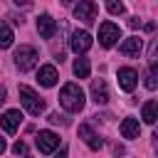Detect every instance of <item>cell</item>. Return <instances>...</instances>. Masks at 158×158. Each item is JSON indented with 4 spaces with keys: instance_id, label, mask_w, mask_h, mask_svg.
Segmentation results:
<instances>
[{
    "instance_id": "obj_17",
    "label": "cell",
    "mask_w": 158,
    "mask_h": 158,
    "mask_svg": "<svg viewBox=\"0 0 158 158\" xmlns=\"http://www.w3.org/2000/svg\"><path fill=\"white\" fill-rule=\"evenodd\" d=\"M156 111H158V104L151 99V101H146L143 104V121L146 123H156Z\"/></svg>"
},
{
    "instance_id": "obj_4",
    "label": "cell",
    "mask_w": 158,
    "mask_h": 158,
    "mask_svg": "<svg viewBox=\"0 0 158 158\" xmlns=\"http://www.w3.org/2000/svg\"><path fill=\"white\" fill-rule=\"evenodd\" d=\"M118 37H121V30H118L116 22L104 20V22L99 25V42H101V47H114Z\"/></svg>"
},
{
    "instance_id": "obj_3",
    "label": "cell",
    "mask_w": 158,
    "mask_h": 158,
    "mask_svg": "<svg viewBox=\"0 0 158 158\" xmlns=\"http://www.w3.org/2000/svg\"><path fill=\"white\" fill-rule=\"evenodd\" d=\"M20 101H22V106L32 114V116H40L42 111H44V101L35 94V89H30V86H20Z\"/></svg>"
},
{
    "instance_id": "obj_5",
    "label": "cell",
    "mask_w": 158,
    "mask_h": 158,
    "mask_svg": "<svg viewBox=\"0 0 158 158\" xmlns=\"http://www.w3.org/2000/svg\"><path fill=\"white\" fill-rule=\"evenodd\" d=\"M96 12H99V5L91 2V0H81V2L74 7V17L81 20L84 25H94V22H96Z\"/></svg>"
},
{
    "instance_id": "obj_24",
    "label": "cell",
    "mask_w": 158,
    "mask_h": 158,
    "mask_svg": "<svg viewBox=\"0 0 158 158\" xmlns=\"http://www.w3.org/2000/svg\"><path fill=\"white\" fill-rule=\"evenodd\" d=\"M5 148H7V146H5V138H2V136H0V156H2V153H5Z\"/></svg>"
},
{
    "instance_id": "obj_7",
    "label": "cell",
    "mask_w": 158,
    "mask_h": 158,
    "mask_svg": "<svg viewBox=\"0 0 158 158\" xmlns=\"http://www.w3.org/2000/svg\"><path fill=\"white\" fill-rule=\"evenodd\" d=\"M136 81H138V72L133 67H121L118 69V86L123 91H133L136 89Z\"/></svg>"
},
{
    "instance_id": "obj_22",
    "label": "cell",
    "mask_w": 158,
    "mask_h": 158,
    "mask_svg": "<svg viewBox=\"0 0 158 158\" xmlns=\"http://www.w3.org/2000/svg\"><path fill=\"white\" fill-rule=\"evenodd\" d=\"M49 123H67V118H64V116H59V114L54 111V114H49Z\"/></svg>"
},
{
    "instance_id": "obj_10",
    "label": "cell",
    "mask_w": 158,
    "mask_h": 158,
    "mask_svg": "<svg viewBox=\"0 0 158 158\" xmlns=\"http://www.w3.org/2000/svg\"><path fill=\"white\" fill-rule=\"evenodd\" d=\"M57 79H59V72H57L54 64H44V67H40V72H37V81H40L42 86H54Z\"/></svg>"
},
{
    "instance_id": "obj_19",
    "label": "cell",
    "mask_w": 158,
    "mask_h": 158,
    "mask_svg": "<svg viewBox=\"0 0 158 158\" xmlns=\"http://www.w3.org/2000/svg\"><path fill=\"white\" fill-rule=\"evenodd\" d=\"M156 69H158V64H156V62H151V69H148V74H146V86H148L151 91H153V89H156V84H158V81H156Z\"/></svg>"
},
{
    "instance_id": "obj_6",
    "label": "cell",
    "mask_w": 158,
    "mask_h": 158,
    "mask_svg": "<svg viewBox=\"0 0 158 158\" xmlns=\"http://www.w3.org/2000/svg\"><path fill=\"white\" fill-rule=\"evenodd\" d=\"M69 44H72V49H74L77 54H84V52L91 47V35H89L86 30H74Z\"/></svg>"
},
{
    "instance_id": "obj_2",
    "label": "cell",
    "mask_w": 158,
    "mask_h": 158,
    "mask_svg": "<svg viewBox=\"0 0 158 158\" xmlns=\"http://www.w3.org/2000/svg\"><path fill=\"white\" fill-rule=\"evenodd\" d=\"M37 59H40V54L32 44H20L15 49V64L20 67V72H30L37 64Z\"/></svg>"
},
{
    "instance_id": "obj_21",
    "label": "cell",
    "mask_w": 158,
    "mask_h": 158,
    "mask_svg": "<svg viewBox=\"0 0 158 158\" xmlns=\"http://www.w3.org/2000/svg\"><path fill=\"white\" fill-rule=\"evenodd\" d=\"M12 153H15V156H22V153H27V146H25V141H17V143L12 146Z\"/></svg>"
},
{
    "instance_id": "obj_25",
    "label": "cell",
    "mask_w": 158,
    "mask_h": 158,
    "mask_svg": "<svg viewBox=\"0 0 158 158\" xmlns=\"http://www.w3.org/2000/svg\"><path fill=\"white\" fill-rule=\"evenodd\" d=\"M0 104H5V86H0Z\"/></svg>"
},
{
    "instance_id": "obj_9",
    "label": "cell",
    "mask_w": 158,
    "mask_h": 158,
    "mask_svg": "<svg viewBox=\"0 0 158 158\" xmlns=\"http://www.w3.org/2000/svg\"><path fill=\"white\" fill-rule=\"evenodd\" d=\"M79 138H81L91 151H99V148H101V138H99V133H96L89 123H81V126H79Z\"/></svg>"
},
{
    "instance_id": "obj_12",
    "label": "cell",
    "mask_w": 158,
    "mask_h": 158,
    "mask_svg": "<svg viewBox=\"0 0 158 158\" xmlns=\"http://www.w3.org/2000/svg\"><path fill=\"white\" fill-rule=\"evenodd\" d=\"M141 49H143L141 37H128V40L118 47V52H121L123 57H138V54H141Z\"/></svg>"
},
{
    "instance_id": "obj_15",
    "label": "cell",
    "mask_w": 158,
    "mask_h": 158,
    "mask_svg": "<svg viewBox=\"0 0 158 158\" xmlns=\"http://www.w3.org/2000/svg\"><path fill=\"white\" fill-rule=\"evenodd\" d=\"M138 133H141V126H138V118H123L121 121V136L123 138H128V141H133V138H138Z\"/></svg>"
},
{
    "instance_id": "obj_13",
    "label": "cell",
    "mask_w": 158,
    "mask_h": 158,
    "mask_svg": "<svg viewBox=\"0 0 158 158\" xmlns=\"http://www.w3.org/2000/svg\"><path fill=\"white\" fill-rule=\"evenodd\" d=\"M37 30H40V35H42L44 40H52L57 25H54V20H52L49 15H40V17H37Z\"/></svg>"
},
{
    "instance_id": "obj_18",
    "label": "cell",
    "mask_w": 158,
    "mask_h": 158,
    "mask_svg": "<svg viewBox=\"0 0 158 158\" xmlns=\"http://www.w3.org/2000/svg\"><path fill=\"white\" fill-rule=\"evenodd\" d=\"M12 30L5 25V22H0V49H7L10 44H12Z\"/></svg>"
},
{
    "instance_id": "obj_26",
    "label": "cell",
    "mask_w": 158,
    "mask_h": 158,
    "mask_svg": "<svg viewBox=\"0 0 158 158\" xmlns=\"http://www.w3.org/2000/svg\"><path fill=\"white\" fill-rule=\"evenodd\" d=\"M54 158H67V151H59V156H54Z\"/></svg>"
},
{
    "instance_id": "obj_20",
    "label": "cell",
    "mask_w": 158,
    "mask_h": 158,
    "mask_svg": "<svg viewBox=\"0 0 158 158\" xmlns=\"http://www.w3.org/2000/svg\"><path fill=\"white\" fill-rule=\"evenodd\" d=\"M106 10H109L111 15H121V12H123V5H121V2H106Z\"/></svg>"
},
{
    "instance_id": "obj_16",
    "label": "cell",
    "mask_w": 158,
    "mask_h": 158,
    "mask_svg": "<svg viewBox=\"0 0 158 158\" xmlns=\"http://www.w3.org/2000/svg\"><path fill=\"white\" fill-rule=\"evenodd\" d=\"M74 74L79 77V79H84V77H89V72H91V64H89V59H84V57H79V59H74Z\"/></svg>"
},
{
    "instance_id": "obj_8",
    "label": "cell",
    "mask_w": 158,
    "mask_h": 158,
    "mask_svg": "<svg viewBox=\"0 0 158 158\" xmlns=\"http://www.w3.org/2000/svg\"><path fill=\"white\" fill-rule=\"evenodd\" d=\"M57 146H59V136L54 131H40L37 133V148L42 153H52Z\"/></svg>"
},
{
    "instance_id": "obj_14",
    "label": "cell",
    "mask_w": 158,
    "mask_h": 158,
    "mask_svg": "<svg viewBox=\"0 0 158 158\" xmlns=\"http://www.w3.org/2000/svg\"><path fill=\"white\" fill-rule=\"evenodd\" d=\"M91 99L96 104H106L109 101V89H106V81L104 79H94L91 81Z\"/></svg>"
},
{
    "instance_id": "obj_1",
    "label": "cell",
    "mask_w": 158,
    "mask_h": 158,
    "mask_svg": "<svg viewBox=\"0 0 158 158\" xmlns=\"http://www.w3.org/2000/svg\"><path fill=\"white\" fill-rule=\"evenodd\" d=\"M59 104L67 111H81L84 109V91H81V86L74 84V81L64 84L62 91H59Z\"/></svg>"
},
{
    "instance_id": "obj_23",
    "label": "cell",
    "mask_w": 158,
    "mask_h": 158,
    "mask_svg": "<svg viewBox=\"0 0 158 158\" xmlns=\"http://www.w3.org/2000/svg\"><path fill=\"white\" fill-rule=\"evenodd\" d=\"M114 153H116V156H123L126 151H123V146H114Z\"/></svg>"
},
{
    "instance_id": "obj_11",
    "label": "cell",
    "mask_w": 158,
    "mask_h": 158,
    "mask_svg": "<svg viewBox=\"0 0 158 158\" xmlns=\"http://www.w3.org/2000/svg\"><path fill=\"white\" fill-rule=\"evenodd\" d=\"M20 121H22V114H20L17 109H10V111H5V114L0 116V126H2L7 133H15L17 126H20Z\"/></svg>"
}]
</instances>
